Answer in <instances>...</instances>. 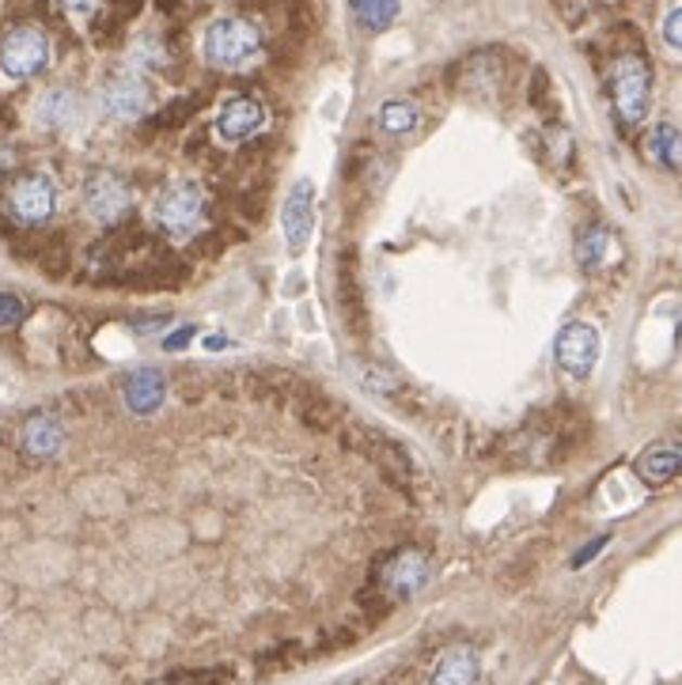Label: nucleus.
<instances>
[{
  "instance_id": "nucleus-4",
  "label": "nucleus",
  "mask_w": 682,
  "mask_h": 685,
  "mask_svg": "<svg viewBox=\"0 0 682 685\" xmlns=\"http://www.w3.org/2000/svg\"><path fill=\"white\" fill-rule=\"evenodd\" d=\"M50 57V38L35 23H20V27L4 30V38H0V73L8 80H35L38 73H46Z\"/></svg>"
},
{
  "instance_id": "nucleus-9",
  "label": "nucleus",
  "mask_w": 682,
  "mask_h": 685,
  "mask_svg": "<svg viewBox=\"0 0 682 685\" xmlns=\"http://www.w3.org/2000/svg\"><path fill=\"white\" fill-rule=\"evenodd\" d=\"M99 103H103L106 118L137 121V118H144V114H149L152 88L137 73H118V76H111V80L103 83V95H99Z\"/></svg>"
},
{
  "instance_id": "nucleus-16",
  "label": "nucleus",
  "mask_w": 682,
  "mask_h": 685,
  "mask_svg": "<svg viewBox=\"0 0 682 685\" xmlns=\"http://www.w3.org/2000/svg\"><path fill=\"white\" fill-rule=\"evenodd\" d=\"M338 303L342 314L357 334H364V288H360V273H357V258L352 250H345L338 258Z\"/></svg>"
},
{
  "instance_id": "nucleus-29",
  "label": "nucleus",
  "mask_w": 682,
  "mask_h": 685,
  "mask_svg": "<svg viewBox=\"0 0 682 685\" xmlns=\"http://www.w3.org/2000/svg\"><path fill=\"white\" fill-rule=\"evenodd\" d=\"M603 4H622V0H603Z\"/></svg>"
},
{
  "instance_id": "nucleus-8",
  "label": "nucleus",
  "mask_w": 682,
  "mask_h": 685,
  "mask_svg": "<svg viewBox=\"0 0 682 685\" xmlns=\"http://www.w3.org/2000/svg\"><path fill=\"white\" fill-rule=\"evenodd\" d=\"M129 202H133V194H129V182L121 175L91 171L88 182H83V209L99 224H118L129 212Z\"/></svg>"
},
{
  "instance_id": "nucleus-11",
  "label": "nucleus",
  "mask_w": 682,
  "mask_h": 685,
  "mask_svg": "<svg viewBox=\"0 0 682 685\" xmlns=\"http://www.w3.org/2000/svg\"><path fill=\"white\" fill-rule=\"evenodd\" d=\"M266 129V106L255 95H235L217 114V141L220 144H247Z\"/></svg>"
},
{
  "instance_id": "nucleus-27",
  "label": "nucleus",
  "mask_w": 682,
  "mask_h": 685,
  "mask_svg": "<svg viewBox=\"0 0 682 685\" xmlns=\"http://www.w3.org/2000/svg\"><path fill=\"white\" fill-rule=\"evenodd\" d=\"M607 542H610V534H600V538H592V542H588L584 550H580L577 557H572V568H584L588 560H595V553H603V550H607Z\"/></svg>"
},
{
  "instance_id": "nucleus-18",
  "label": "nucleus",
  "mask_w": 682,
  "mask_h": 685,
  "mask_svg": "<svg viewBox=\"0 0 682 685\" xmlns=\"http://www.w3.org/2000/svg\"><path fill=\"white\" fill-rule=\"evenodd\" d=\"M577 261L584 273H600V269H607L610 261H618V238L603 224L584 228L577 238Z\"/></svg>"
},
{
  "instance_id": "nucleus-25",
  "label": "nucleus",
  "mask_w": 682,
  "mask_h": 685,
  "mask_svg": "<svg viewBox=\"0 0 682 685\" xmlns=\"http://www.w3.org/2000/svg\"><path fill=\"white\" fill-rule=\"evenodd\" d=\"M546 141H550V156H554V164H569L572 159V141L565 129H546Z\"/></svg>"
},
{
  "instance_id": "nucleus-26",
  "label": "nucleus",
  "mask_w": 682,
  "mask_h": 685,
  "mask_svg": "<svg viewBox=\"0 0 682 685\" xmlns=\"http://www.w3.org/2000/svg\"><path fill=\"white\" fill-rule=\"evenodd\" d=\"M664 42L682 53V8H671L668 20H664Z\"/></svg>"
},
{
  "instance_id": "nucleus-3",
  "label": "nucleus",
  "mask_w": 682,
  "mask_h": 685,
  "mask_svg": "<svg viewBox=\"0 0 682 685\" xmlns=\"http://www.w3.org/2000/svg\"><path fill=\"white\" fill-rule=\"evenodd\" d=\"M209 224V202L194 182H175L156 197V228L175 243H190Z\"/></svg>"
},
{
  "instance_id": "nucleus-22",
  "label": "nucleus",
  "mask_w": 682,
  "mask_h": 685,
  "mask_svg": "<svg viewBox=\"0 0 682 685\" xmlns=\"http://www.w3.org/2000/svg\"><path fill=\"white\" fill-rule=\"evenodd\" d=\"M349 8L364 30H387L398 20V0H349Z\"/></svg>"
},
{
  "instance_id": "nucleus-14",
  "label": "nucleus",
  "mask_w": 682,
  "mask_h": 685,
  "mask_svg": "<svg viewBox=\"0 0 682 685\" xmlns=\"http://www.w3.org/2000/svg\"><path fill=\"white\" fill-rule=\"evenodd\" d=\"M121 398H126L129 413H137V417H152L167 398V379L159 372H152V367L133 372L126 379V387H121Z\"/></svg>"
},
{
  "instance_id": "nucleus-28",
  "label": "nucleus",
  "mask_w": 682,
  "mask_h": 685,
  "mask_svg": "<svg viewBox=\"0 0 682 685\" xmlns=\"http://www.w3.org/2000/svg\"><path fill=\"white\" fill-rule=\"evenodd\" d=\"M190 337H194V326H182V329H175V334H171V337H167V341H164V349H167V352H179V349H186V341H190Z\"/></svg>"
},
{
  "instance_id": "nucleus-21",
  "label": "nucleus",
  "mask_w": 682,
  "mask_h": 685,
  "mask_svg": "<svg viewBox=\"0 0 682 685\" xmlns=\"http://www.w3.org/2000/svg\"><path fill=\"white\" fill-rule=\"evenodd\" d=\"M645 152L660 167H682V133L675 126H656L645 141Z\"/></svg>"
},
{
  "instance_id": "nucleus-5",
  "label": "nucleus",
  "mask_w": 682,
  "mask_h": 685,
  "mask_svg": "<svg viewBox=\"0 0 682 685\" xmlns=\"http://www.w3.org/2000/svg\"><path fill=\"white\" fill-rule=\"evenodd\" d=\"M433 580V557L417 545H406V550H395L379 560L375 568V583L387 598H413L428 587Z\"/></svg>"
},
{
  "instance_id": "nucleus-10",
  "label": "nucleus",
  "mask_w": 682,
  "mask_h": 685,
  "mask_svg": "<svg viewBox=\"0 0 682 685\" xmlns=\"http://www.w3.org/2000/svg\"><path fill=\"white\" fill-rule=\"evenodd\" d=\"M281 235L293 254L308 250L311 235H316V186L308 179L296 182L281 205Z\"/></svg>"
},
{
  "instance_id": "nucleus-12",
  "label": "nucleus",
  "mask_w": 682,
  "mask_h": 685,
  "mask_svg": "<svg viewBox=\"0 0 682 685\" xmlns=\"http://www.w3.org/2000/svg\"><path fill=\"white\" fill-rule=\"evenodd\" d=\"M633 469H638V477L645 484H653V489H660V484H671L675 477H682V443L679 440H656L648 443L645 451L633 462Z\"/></svg>"
},
{
  "instance_id": "nucleus-19",
  "label": "nucleus",
  "mask_w": 682,
  "mask_h": 685,
  "mask_svg": "<svg viewBox=\"0 0 682 685\" xmlns=\"http://www.w3.org/2000/svg\"><path fill=\"white\" fill-rule=\"evenodd\" d=\"M76 91L68 88H50L42 99H38V126L46 129H68L76 118Z\"/></svg>"
},
{
  "instance_id": "nucleus-24",
  "label": "nucleus",
  "mask_w": 682,
  "mask_h": 685,
  "mask_svg": "<svg viewBox=\"0 0 682 685\" xmlns=\"http://www.w3.org/2000/svg\"><path fill=\"white\" fill-rule=\"evenodd\" d=\"M57 4L73 23H91L99 12H103V0H57Z\"/></svg>"
},
{
  "instance_id": "nucleus-15",
  "label": "nucleus",
  "mask_w": 682,
  "mask_h": 685,
  "mask_svg": "<svg viewBox=\"0 0 682 685\" xmlns=\"http://www.w3.org/2000/svg\"><path fill=\"white\" fill-rule=\"evenodd\" d=\"M481 682V663L474 648H448L433 667V678L428 685H478Z\"/></svg>"
},
{
  "instance_id": "nucleus-2",
  "label": "nucleus",
  "mask_w": 682,
  "mask_h": 685,
  "mask_svg": "<svg viewBox=\"0 0 682 685\" xmlns=\"http://www.w3.org/2000/svg\"><path fill=\"white\" fill-rule=\"evenodd\" d=\"M610 99H615V114L622 126H641L653 103V65H648L645 50L630 46L610 65Z\"/></svg>"
},
{
  "instance_id": "nucleus-17",
  "label": "nucleus",
  "mask_w": 682,
  "mask_h": 685,
  "mask_svg": "<svg viewBox=\"0 0 682 685\" xmlns=\"http://www.w3.org/2000/svg\"><path fill=\"white\" fill-rule=\"evenodd\" d=\"M455 73H459V80H455L459 91H493L497 83H501V76H504L501 53H497V50L471 53V57H466L463 65L455 68Z\"/></svg>"
},
{
  "instance_id": "nucleus-6",
  "label": "nucleus",
  "mask_w": 682,
  "mask_h": 685,
  "mask_svg": "<svg viewBox=\"0 0 682 685\" xmlns=\"http://www.w3.org/2000/svg\"><path fill=\"white\" fill-rule=\"evenodd\" d=\"M8 212H12V220H20L27 228L46 224L57 212V186H53L50 175L30 171L23 179H15L12 190H8Z\"/></svg>"
},
{
  "instance_id": "nucleus-13",
  "label": "nucleus",
  "mask_w": 682,
  "mask_h": 685,
  "mask_svg": "<svg viewBox=\"0 0 682 685\" xmlns=\"http://www.w3.org/2000/svg\"><path fill=\"white\" fill-rule=\"evenodd\" d=\"M20 448L23 455L30 458H53L61 448H65V428H61V421L53 417V413H30L27 421H23L20 428Z\"/></svg>"
},
{
  "instance_id": "nucleus-20",
  "label": "nucleus",
  "mask_w": 682,
  "mask_h": 685,
  "mask_svg": "<svg viewBox=\"0 0 682 685\" xmlns=\"http://www.w3.org/2000/svg\"><path fill=\"white\" fill-rule=\"evenodd\" d=\"M375 121H379L383 133L402 137V133H413V129H417L421 114L410 99H387V103L379 106V114H375Z\"/></svg>"
},
{
  "instance_id": "nucleus-1",
  "label": "nucleus",
  "mask_w": 682,
  "mask_h": 685,
  "mask_svg": "<svg viewBox=\"0 0 682 685\" xmlns=\"http://www.w3.org/2000/svg\"><path fill=\"white\" fill-rule=\"evenodd\" d=\"M262 50V30L243 15H220V20L209 23L202 38L205 65L217 68V73H247L250 65H258Z\"/></svg>"
},
{
  "instance_id": "nucleus-7",
  "label": "nucleus",
  "mask_w": 682,
  "mask_h": 685,
  "mask_svg": "<svg viewBox=\"0 0 682 685\" xmlns=\"http://www.w3.org/2000/svg\"><path fill=\"white\" fill-rule=\"evenodd\" d=\"M554 357L565 375L588 379V375L595 372V364H600V329L588 326V322H569V326H562V334H557L554 341Z\"/></svg>"
},
{
  "instance_id": "nucleus-23",
  "label": "nucleus",
  "mask_w": 682,
  "mask_h": 685,
  "mask_svg": "<svg viewBox=\"0 0 682 685\" xmlns=\"http://www.w3.org/2000/svg\"><path fill=\"white\" fill-rule=\"evenodd\" d=\"M23 319H27V307H23V299L12 296V292H0V329L23 326Z\"/></svg>"
}]
</instances>
